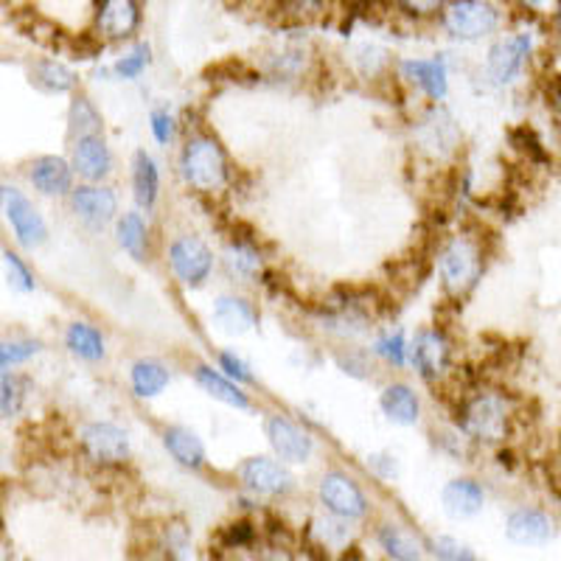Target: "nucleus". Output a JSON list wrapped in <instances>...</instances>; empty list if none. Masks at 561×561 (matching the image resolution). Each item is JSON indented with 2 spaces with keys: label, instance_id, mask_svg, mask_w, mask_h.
<instances>
[{
  "label": "nucleus",
  "instance_id": "nucleus-46",
  "mask_svg": "<svg viewBox=\"0 0 561 561\" xmlns=\"http://www.w3.org/2000/svg\"><path fill=\"white\" fill-rule=\"evenodd\" d=\"M511 3L523 14H528V18H545V14H550L556 0H511Z\"/></svg>",
  "mask_w": 561,
  "mask_h": 561
},
{
  "label": "nucleus",
  "instance_id": "nucleus-15",
  "mask_svg": "<svg viewBox=\"0 0 561 561\" xmlns=\"http://www.w3.org/2000/svg\"><path fill=\"white\" fill-rule=\"evenodd\" d=\"M415 138L427 152L438 154V158H447V154L455 152L458 147V127H455L453 115L447 110H430L424 118L419 122V129H415Z\"/></svg>",
  "mask_w": 561,
  "mask_h": 561
},
{
  "label": "nucleus",
  "instance_id": "nucleus-25",
  "mask_svg": "<svg viewBox=\"0 0 561 561\" xmlns=\"http://www.w3.org/2000/svg\"><path fill=\"white\" fill-rule=\"evenodd\" d=\"M163 444H167L169 455L178 460L185 469H199L205 463V447L203 440L185 427H169L163 433Z\"/></svg>",
  "mask_w": 561,
  "mask_h": 561
},
{
  "label": "nucleus",
  "instance_id": "nucleus-28",
  "mask_svg": "<svg viewBox=\"0 0 561 561\" xmlns=\"http://www.w3.org/2000/svg\"><path fill=\"white\" fill-rule=\"evenodd\" d=\"M32 82L37 88L48 90V93H68L77 88V77L68 65L57 62V59H43L32 68Z\"/></svg>",
  "mask_w": 561,
  "mask_h": 561
},
{
  "label": "nucleus",
  "instance_id": "nucleus-49",
  "mask_svg": "<svg viewBox=\"0 0 561 561\" xmlns=\"http://www.w3.org/2000/svg\"><path fill=\"white\" fill-rule=\"evenodd\" d=\"M0 377H3V365H0Z\"/></svg>",
  "mask_w": 561,
  "mask_h": 561
},
{
  "label": "nucleus",
  "instance_id": "nucleus-50",
  "mask_svg": "<svg viewBox=\"0 0 561 561\" xmlns=\"http://www.w3.org/2000/svg\"><path fill=\"white\" fill-rule=\"evenodd\" d=\"M559 107H561V96H559Z\"/></svg>",
  "mask_w": 561,
  "mask_h": 561
},
{
  "label": "nucleus",
  "instance_id": "nucleus-10",
  "mask_svg": "<svg viewBox=\"0 0 561 561\" xmlns=\"http://www.w3.org/2000/svg\"><path fill=\"white\" fill-rule=\"evenodd\" d=\"M82 447L88 458L96 460V463H122V460L129 458V435L122 427L110 424V421H99V424L84 427Z\"/></svg>",
  "mask_w": 561,
  "mask_h": 561
},
{
  "label": "nucleus",
  "instance_id": "nucleus-40",
  "mask_svg": "<svg viewBox=\"0 0 561 561\" xmlns=\"http://www.w3.org/2000/svg\"><path fill=\"white\" fill-rule=\"evenodd\" d=\"M37 351V343H3L0 345V365L7 368V365L26 363V359H32Z\"/></svg>",
  "mask_w": 561,
  "mask_h": 561
},
{
  "label": "nucleus",
  "instance_id": "nucleus-26",
  "mask_svg": "<svg viewBox=\"0 0 561 561\" xmlns=\"http://www.w3.org/2000/svg\"><path fill=\"white\" fill-rule=\"evenodd\" d=\"M133 188H135V199H138L140 208L149 210L154 203H158L160 172H158V163H154L152 154H147V152L135 154Z\"/></svg>",
  "mask_w": 561,
  "mask_h": 561
},
{
  "label": "nucleus",
  "instance_id": "nucleus-21",
  "mask_svg": "<svg viewBox=\"0 0 561 561\" xmlns=\"http://www.w3.org/2000/svg\"><path fill=\"white\" fill-rule=\"evenodd\" d=\"M440 500H444V511H447L449 517L469 519L485 505V491L480 489L474 480L460 478V480H453V483H447Z\"/></svg>",
  "mask_w": 561,
  "mask_h": 561
},
{
  "label": "nucleus",
  "instance_id": "nucleus-23",
  "mask_svg": "<svg viewBox=\"0 0 561 561\" xmlns=\"http://www.w3.org/2000/svg\"><path fill=\"white\" fill-rule=\"evenodd\" d=\"M194 377H197L199 388H203L208 396H214L217 402L228 404V408H237V410H250V399L242 393V388H239L233 379L222 377L219 370L199 365V368L194 370Z\"/></svg>",
  "mask_w": 561,
  "mask_h": 561
},
{
  "label": "nucleus",
  "instance_id": "nucleus-31",
  "mask_svg": "<svg viewBox=\"0 0 561 561\" xmlns=\"http://www.w3.org/2000/svg\"><path fill=\"white\" fill-rule=\"evenodd\" d=\"M115 233H118V244H122L133 259H138V262L147 259V225H144L140 214H124V217L118 219Z\"/></svg>",
  "mask_w": 561,
  "mask_h": 561
},
{
  "label": "nucleus",
  "instance_id": "nucleus-17",
  "mask_svg": "<svg viewBox=\"0 0 561 561\" xmlns=\"http://www.w3.org/2000/svg\"><path fill=\"white\" fill-rule=\"evenodd\" d=\"M73 169L84 180H90V183L107 178L110 169H113V154H110L107 144L99 135L77 138V147H73Z\"/></svg>",
  "mask_w": 561,
  "mask_h": 561
},
{
  "label": "nucleus",
  "instance_id": "nucleus-9",
  "mask_svg": "<svg viewBox=\"0 0 561 561\" xmlns=\"http://www.w3.org/2000/svg\"><path fill=\"white\" fill-rule=\"evenodd\" d=\"M320 500L332 514L348 519H363L368 514V500L359 491V485L343 472H329L323 480H320Z\"/></svg>",
  "mask_w": 561,
  "mask_h": 561
},
{
  "label": "nucleus",
  "instance_id": "nucleus-44",
  "mask_svg": "<svg viewBox=\"0 0 561 561\" xmlns=\"http://www.w3.org/2000/svg\"><path fill=\"white\" fill-rule=\"evenodd\" d=\"M511 138H514V144H517L525 154H530L534 160H545V149L542 144H539V138H536L534 129L523 127L517 129V133H511Z\"/></svg>",
  "mask_w": 561,
  "mask_h": 561
},
{
  "label": "nucleus",
  "instance_id": "nucleus-33",
  "mask_svg": "<svg viewBox=\"0 0 561 561\" xmlns=\"http://www.w3.org/2000/svg\"><path fill=\"white\" fill-rule=\"evenodd\" d=\"M379 542H382L385 553H388L390 559H421L419 542H415L413 536L404 534L402 528L385 525V528L379 530Z\"/></svg>",
  "mask_w": 561,
  "mask_h": 561
},
{
  "label": "nucleus",
  "instance_id": "nucleus-20",
  "mask_svg": "<svg viewBox=\"0 0 561 561\" xmlns=\"http://www.w3.org/2000/svg\"><path fill=\"white\" fill-rule=\"evenodd\" d=\"M32 183L37 192L48 194V197L68 194L70 185H73V167L57 154H45L32 163Z\"/></svg>",
  "mask_w": 561,
  "mask_h": 561
},
{
  "label": "nucleus",
  "instance_id": "nucleus-41",
  "mask_svg": "<svg viewBox=\"0 0 561 561\" xmlns=\"http://www.w3.org/2000/svg\"><path fill=\"white\" fill-rule=\"evenodd\" d=\"M433 553L438 556V559H474L472 553H469V548H463V545L458 542V539H453V536H438L433 542Z\"/></svg>",
  "mask_w": 561,
  "mask_h": 561
},
{
  "label": "nucleus",
  "instance_id": "nucleus-13",
  "mask_svg": "<svg viewBox=\"0 0 561 561\" xmlns=\"http://www.w3.org/2000/svg\"><path fill=\"white\" fill-rule=\"evenodd\" d=\"M267 438L275 455L287 463H307L309 455H312V438L284 415H273L267 421Z\"/></svg>",
  "mask_w": 561,
  "mask_h": 561
},
{
  "label": "nucleus",
  "instance_id": "nucleus-14",
  "mask_svg": "<svg viewBox=\"0 0 561 561\" xmlns=\"http://www.w3.org/2000/svg\"><path fill=\"white\" fill-rule=\"evenodd\" d=\"M505 534H508V539L514 545L534 548V545H545L553 539L556 523L550 514H545L539 508H519L505 523Z\"/></svg>",
  "mask_w": 561,
  "mask_h": 561
},
{
  "label": "nucleus",
  "instance_id": "nucleus-38",
  "mask_svg": "<svg viewBox=\"0 0 561 561\" xmlns=\"http://www.w3.org/2000/svg\"><path fill=\"white\" fill-rule=\"evenodd\" d=\"M3 264H7L9 284H12L14 289H20V293H32L34 275H32V270L23 264V259H20L18 253H12V250H7V253H3Z\"/></svg>",
  "mask_w": 561,
  "mask_h": 561
},
{
  "label": "nucleus",
  "instance_id": "nucleus-1",
  "mask_svg": "<svg viewBox=\"0 0 561 561\" xmlns=\"http://www.w3.org/2000/svg\"><path fill=\"white\" fill-rule=\"evenodd\" d=\"M505 12L494 0H447L438 23L444 34L458 43H480L503 28Z\"/></svg>",
  "mask_w": 561,
  "mask_h": 561
},
{
  "label": "nucleus",
  "instance_id": "nucleus-45",
  "mask_svg": "<svg viewBox=\"0 0 561 561\" xmlns=\"http://www.w3.org/2000/svg\"><path fill=\"white\" fill-rule=\"evenodd\" d=\"M255 536V528L250 523H237L230 525L228 534H225V542L230 545V548H244V545L253 542Z\"/></svg>",
  "mask_w": 561,
  "mask_h": 561
},
{
  "label": "nucleus",
  "instance_id": "nucleus-22",
  "mask_svg": "<svg viewBox=\"0 0 561 561\" xmlns=\"http://www.w3.org/2000/svg\"><path fill=\"white\" fill-rule=\"evenodd\" d=\"M214 323L225 334H248L255 325V309L244 298L225 295V298L217 300V307H214Z\"/></svg>",
  "mask_w": 561,
  "mask_h": 561
},
{
  "label": "nucleus",
  "instance_id": "nucleus-32",
  "mask_svg": "<svg viewBox=\"0 0 561 561\" xmlns=\"http://www.w3.org/2000/svg\"><path fill=\"white\" fill-rule=\"evenodd\" d=\"M68 124L73 138H88V135H99V129H102V115H99L96 104L90 102L88 96H77L73 104H70Z\"/></svg>",
  "mask_w": 561,
  "mask_h": 561
},
{
  "label": "nucleus",
  "instance_id": "nucleus-37",
  "mask_svg": "<svg viewBox=\"0 0 561 561\" xmlns=\"http://www.w3.org/2000/svg\"><path fill=\"white\" fill-rule=\"evenodd\" d=\"M23 399H26V388H23V379L20 377H0V413L14 415L23 408Z\"/></svg>",
  "mask_w": 561,
  "mask_h": 561
},
{
  "label": "nucleus",
  "instance_id": "nucleus-18",
  "mask_svg": "<svg viewBox=\"0 0 561 561\" xmlns=\"http://www.w3.org/2000/svg\"><path fill=\"white\" fill-rule=\"evenodd\" d=\"M334 9V0H270V14L280 26H312Z\"/></svg>",
  "mask_w": 561,
  "mask_h": 561
},
{
  "label": "nucleus",
  "instance_id": "nucleus-39",
  "mask_svg": "<svg viewBox=\"0 0 561 561\" xmlns=\"http://www.w3.org/2000/svg\"><path fill=\"white\" fill-rule=\"evenodd\" d=\"M377 354L382 359H388L390 365H396V368H402L404 363H408V343H404V334L396 332V334H388L385 340H379L377 343Z\"/></svg>",
  "mask_w": 561,
  "mask_h": 561
},
{
  "label": "nucleus",
  "instance_id": "nucleus-43",
  "mask_svg": "<svg viewBox=\"0 0 561 561\" xmlns=\"http://www.w3.org/2000/svg\"><path fill=\"white\" fill-rule=\"evenodd\" d=\"M152 135L158 144H169L174 138V115L169 110H154L152 113Z\"/></svg>",
  "mask_w": 561,
  "mask_h": 561
},
{
  "label": "nucleus",
  "instance_id": "nucleus-3",
  "mask_svg": "<svg viewBox=\"0 0 561 561\" xmlns=\"http://www.w3.org/2000/svg\"><path fill=\"white\" fill-rule=\"evenodd\" d=\"M440 284L453 298H463L466 293H472L474 284L483 275V253L480 244L472 242L469 237H455L447 248L440 250L438 259Z\"/></svg>",
  "mask_w": 561,
  "mask_h": 561
},
{
  "label": "nucleus",
  "instance_id": "nucleus-36",
  "mask_svg": "<svg viewBox=\"0 0 561 561\" xmlns=\"http://www.w3.org/2000/svg\"><path fill=\"white\" fill-rule=\"evenodd\" d=\"M390 7L410 20H435L447 0H390Z\"/></svg>",
  "mask_w": 561,
  "mask_h": 561
},
{
  "label": "nucleus",
  "instance_id": "nucleus-30",
  "mask_svg": "<svg viewBox=\"0 0 561 561\" xmlns=\"http://www.w3.org/2000/svg\"><path fill=\"white\" fill-rule=\"evenodd\" d=\"M225 264H228L230 275H237L242 280H253L262 273V253L250 242H233L225 250Z\"/></svg>",
  "mask_w": 561,
  "mask_h": 561
},
{
  "label": "nucleus",
  "instance_id": "nucleus-6",
  "mask_svg": "<svg viewBox=\"0 0 561 561\" xmlns=\"http://www.w3.org/2000/svg\"><path fill=\"white\" fill-rule=\"evenodd\" d=\"M144 23V0H93V34L104 43L135 37Z\"/></svg>",
  "mask_w": 561,
  "mask_h": 561
},
{
  "label": "nucleus",
  "instance_id": "nucleus-19",
  "mask_svg": "<svg viewBox=\"0 0 561 561\" xmlns=\"http://www.w3.org/2000/svg\"><path fill=\"white\" fill-rule=\"evenodd\" d=\"M402 73L404 79H410L413 84H419L424 93H427L430 99H444L447 96V62L440 57L435 59H408V62H402Z\"/></svg>",
  "mask_w": 561,
  "mask_h": 561
},
{
  "label": "nucleus",
  "instance_id": "nucleus-16",
  "mask_svg": "<svg viewBox=\"0 0 561 561\" xmlns=\"http://www.w3.org/2000/svg\"><path fill=\"white\" fill-rule=\"evenodd\" d=\"M410 354H413V365L424 379L444 377V370L449 368V343L440 332H421Z\"/></svg>",
  "mask_w": 561,
  "mask_h": 561
},
{
  "label": "nucleus",
  "instance_id": "nucleus-2",
  "mask_svg": "<svg viewBox=\"0 0 561 561\" xmlns=\"http://www.w3.org/2000/svg\"><path fill=\"white\" fill-rule=\"evenodd\" d=\"M180 172L185 183L197 192H217L228 183V158L217 140L199 135L185 144L180 154Z\"/></svg>",
  "mask_w": 561,
  "mask_h": 561
},
{
  "label": "nucleus",
  "instance_id": "nucleus-8",
  "mask_svg": "<svg viewBox=\"0 0 561 561\" xmlns=\"http://www.w3.org/2000/svg\"><path fill=\"white\" fill-rule=\"evenodd\" d=\"M169 262H172L174 275L183 280L185 287H199L210 275L214 255H210L208 244L199 242L197 237H180L169 248Z\"/></svg>",
  "mask_w": 561,
  "mask_h": 561
},
{
  "label": "nucleus",
  "instance_id": "nucleus-27",
  "mask_svg": "<svg viewBox=\"0 0 561 561\" xmlns=\"http://www.w3.org/2000/svg\"><path fill=\"white\" fill-rule=\"evenodd\" d=\"M169 388V370L167 365L154 363V359H140L133 365V390L140 399H152Z\"/></svg>",
  "mask_w": 561,
  "mask_h": 561
},
{
  "label": "nucleus",
  "instance_id": "nucleus-5",
  "mask_svg": "<svg viewBox=\"0 0 561 561\" xmlns=\"http://www.w3.org/2000/svg\"><path fill=\"white\" fill-rule=\"evenodd\" d=\"M530 54H534V34H530L528 28L503 34V37L489 48V57H485V77L497 84V88L514 84L525 73V65H528Z\"/></svg>",
  "mask_w": 561,
  "mask_h": 561
},
{
  "label": "nucleus",
  "instance_id": "nucleus-12",
  "mask_svg": "<svg viewBox=\"0 0 561 561\" xmlns=\"http://www.w3.org/2000/svg\"><path fill=\"white\" fill-rule=\"evenodd\" d=\"M70 205L77 210V217L82 219L88 228L102 230L104 225L113 222L115 210H118V199L110 188H99V185H82L77 192H70Z\"/></svg>",
  "mask_w": 561,
  "mask_h": 561
},
{
  "label": "nucleus",
  "instance_id": "nucleus-24",
  "mask_svg": "<svg viewBox=\"0 0 561 561\" xmlns=\"http://www.w3.org/2000/svg\"><path fill=\"white\" fill-rule=\"evenodd\" d=\"M382 410L393 424L402 427H413L421 415L419 396L408 388V385H390L382 393Z\"/></svg>",
  "mask_w": 561,
  "mask_h": 561
},
{
  "label": "nucleus",
  "instance_id": "nucleus-47",
  "mask_svg": "<svg viewBox=\"0 0 561 561\" xmlns=\"http://www.w3.org/2000/svg\"><path fill=\"white\" fill-rule=\"evenodd\" d=\"M169 548H178L180 556H188V539H185V528L172 525L169 528Z\"/></svg>",
  "mask_w": 561,
  "mask_h": 561
},
{
  "label": "nucleus",
  "instance_id": "nucleus-42",
  "mask_svg": "<svg viewBox=\"0 0 561 561\" xmlns=\"http://www.w3.org/2000/svg\"><path fill=\"white\" fill-rule=\"evenodd\" d=\"M219 368L225 370V377L233 379V382H253V374H250L248 365L237 357V354H219Z\"/></svg>",
  "mask_w": 561,
  "mask_h": 561
},
{
  "label": "nucleus",
  "instance_id": "nucleus-4",
  "mask_svg": "<svg viewBox=\"0 0 561 561\" xmlns=\"http://www.w3.org/2000/svg\"><path fill=\"white\" fill-rule=\"evenodd\" d=\"M508 404L497 393H478L460 410V430L469 438L497 444L508 435Z\"/></svg>",
  "mask_w": 561,
  "mask_h": 561
},
{
  "label": "nucleus",
  "instance_id": "nucleus-35",
  "mask_svg": "<svg viewBox=\"0 0 561 561\" xmlns=\"http://www.w3.org/2000/svg\"><path fill=\"white\" fill-rule=\"evenodd\" d=\"M314 536L325 548H343L348 542V519L337 517V514H332L329 519H318L314 523Z\"/></svg>",
  "mask_w": 561,
  "mask_h": 561
},
{
  "label": "nucleus",
  "instance_id": "nucleus-34",
  "mask_svg": "<svg viewBox=\"0 0 561 561\" xmlns=\"http://www.w3.org/2000/svg\"><path fill=\"white\" fill-rule=\"evenodd\" d=\"M149 62H152V48H149V43H138L133 45V51H127L115 62L113 73L118 79H138L149 68Z\"/></svg>",
  "mask_w": 561,
  "mask_h": 561
},
{
  "label": "nucleus",
  "instance_id": "nucleus-48",
  "mask_svg": "<svg viewBox=\"0 0 561 561\" xmlns=\"http://www.w3.org/2000/svg\"><path fill=\"white\" fill-rule=\"evenodd\" d=\"M550 23H553L556 34H559V37H561V0H556L553 9H550Z\"/></svg>",
  "mask_w": 561,
  "mask_h": 561
},
{
  "label": "nucleus",
  "instance_id": "nucleus-11",
  "mask_svg": "<svg viewBox=\"0 0 561 561\" xmlns=\"http://www.w3.org/2000/svg\"><path fill=\"white\" fill-rule=\"evenodd\" d=\"M242 483L255 494H262V497H280V494L293 491L295 480L287 472V466H280L278 460L250 458L242 466Z\"/></svg>",
  "mask_w": 561,
  "mask_h": 561
},
{
  "label": "nucleus",
  "instance_id": "nucleus-29",
  "mask_svg": "<svg viewBox=\"0 0 561 561\" xmlns=\"http://www.w3.org/2000/svg\"><path fill=\"white\" fill-rule=\"evenodd\" d=\"M65 343L68 348L77 354V357L90 359V363H96V359L104 357V337L99 329L88 323H73L65 334Z\"/></svg>",
  "mask_w": 561,
  "mask_h": 561
},
{
  "label": "nucleus",
  "instance_id": "nucleus-7",
  "mask_svg": "<svg viewBox=\"0 0 561 561\" xmlns=\"http://www.w3.org/2000/svg\"><path fill=\"white\" fill-rule=\"evenodd\" d=\"M0 208L7 214L9 225H12L14 237L23 248H37L48 237L45 219L39 217V210L28 203V197L12 185H0Z\"/></svg>",
  "mask_w": 561,
  "mask_h": 561
}]
</instances>
